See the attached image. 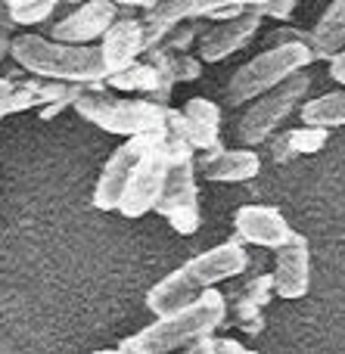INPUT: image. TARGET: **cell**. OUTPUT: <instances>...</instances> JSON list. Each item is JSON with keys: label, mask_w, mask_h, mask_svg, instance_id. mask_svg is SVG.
Segmentation results:
<instances>
[{"label": "cell", "mask_w": 345, "mask_h": 354, "mask_svg": "<svg viewBox=\"0 0 345 354\" xmlns=\"http://www.w3.org/2000/svg\"><path fill=\"white\" fill-rule=\"evenodd\" d=\"M3 3L16 25H41L47 22V16H53L62 0H3Z\"/></svg>", "instance_id": "23"}, {"label": "cell", "mask_w": 345, "mask_h": 354, "mask_svg": "<svg viewBox=\"0 0 345 354\" xmlns=\"http://www.w3.org/2000/svg\"><path fill=\"white\" fill-rule=\"evenodd\" d=\"M205 31L203 19H180V22H174L171 28L162 35V41L156 44V47L149 50H162V53H184V50H193V44H196V37Z\"/></svg>", "instance_id": "22"}, {"label": "cell", "mask_w": 345, "mask_h": 354, "mask_svg": "<svg viewBox=\"0 0 345 354\" xmlns=\"http://www.w3.org/2000/svg\"><path fill=\"white\" fill-rule=\"evenodd\" d=\"M156 214L168 221L180 236H190L203 224V208H199V183H196V162L193 156L174 162L168 168V177L162 183V193L153 205Z\"/></svg>", "instance_id": "8"}, {"label": "cell", "mask_w": 345, "mask_h": 354, "mask_svg": "<svg viewBox=\"0 0 345 354\" xmlns=\"http://www.w3.org/2000/svg\"><path fill=\"white\" fill-rule=\"evenodd\" d=\"M84 122L97 124V128L109 131L118 137H134L149 134V131H162L171 106L153 103L147 97H115L103 87V91H87L72 103Z\"/></svg>", "instance_id": "5"}, {"label": "cell", "mask_w": 345, "mask_h": 354, "mask_svg": "<svg viewBox=\"0 0 345 354\" xmlns=\"http://www.w3.org/2000/svg\"><path fill=\"white\" fill-rule=\"evenodd\" d=\"M143 56V25L140 19L118 16L100 37V59H103V72H122L124 66Z\"/></svg>", "instance_id": "17"}, {"label": "cell", "mask_w": 345, "mask_h": 354, "mask_svg": "<svg viewBox=\"0 0 345 354\" xmlns=\"http://www.w3.org/2000/svg\"><path fill=\"white\" fill-rule=\"evenodd\" d=\"M299 115L302 124H315V128H339L345 124V91H330L324 97L302 100L299 103Z\"/></svg>", "instance_id": "20"}, {"label": "cell", "mask_w": 345, "mask_h": 354, "mask_svg": "<svg viewBox=\"0 0 345 354\" xmlns=\"http://www.w3.org/2000/svg\"><path fill=\"white\" fill-rule=\"evenodd\" d=\"M271 140V159L277 165H286L290 159L296 156H311V153H321L330 140V131L327 128H315V124H302L296 131H283L277 137H268Z\"/></svg>", "instance_id": "19"}, {"label": "cell", "mask_w": 345, "mask_h": 354, "mask_svg": "<svg viewBox=\"0 0 345 354\" xmlns=\"http://www.w3.org/2000/svg\"><path fill=\"white\" fill-rule=\"evenodd\" d=\"M224 6H261V0H162L143 12V50L156 47L168 28L180 19H212Z\"/></svg>", "instance_id": "11"}, {"label": "cell", "mask_w": 345, "mask_h": 354, "mask_svg": "<svg viewBox=\"0 0 345 354\" xmlns=\"http://www.w3.org/2000/svg\"><path fill=\"white\" fill-rule=\"evenodd\" d=\"M153 134V131H149ZM143 143H147V134H134L122 143V147L112 149V156L106 159L103 171L97 177V187H93V205L100 212H115L118 199H122V189L128 183V174L134 168L137 156H140Z\"/></svg>", "instance_id": "15"}, {"label": "cell", "mask_w": 345, "mask_h": 354, "mask_svg": "<svg viewBox=\"0 0 345 354\" xmlns=\"http://www.w3.org/2000/svg\"><path fill=\"white\" fill-rule=\"evenodd\" d=\"M261 19H265L261 6H246L243 12H236V16H230V19H218V22L212 25V28H205L203 35L196 37V44H193L199 62L212 66V62H221V59H227L230 53H236V50L249 47V41H252L261 28Z\"/></svg>", "instance_id": "10"}, {"label": "cell", "mask_w": 345, "mask_h": 354, "mask_svg": "<svg viewBox=\"0 0 345 354\" xmlns=\"http://www.w3.org/2000/svg\"><path fill=\"white\" fill-rule=\"evenodd\" d=\"M10 91H12V78H0V122L10 115Z\"/></svg>", "instance_id": "31"}, {"label": "cell", "mask_w": 345, "mask_h": 354, "mask_svg": "<svg viewBox=\"0 0 345 354\" xmlns=\"http://www.w3.org/2000/svg\"><path fill=\"white\" fill-rule=\"evenodd\" d=\"M290 41H305L308 44V31H299V28H274L265 35V44H290Z\"/></svg>", "instance_id": "29"}, {"label": "cell", "mask_w": 345, "mask_h": 354, "mask_svg": "<svg viewBox=\"0 0 345 354\" xmlns=\"http://www.w3.org/2000/svg\"><path fill=\"white\" fill-rule=\"evenodd\" d=\"M118 16H122V10H118L115 0H81L68 16L50 25V37L66 44H93L103 37V31Z\"/></svg>", "instance_id": "13"}, {"label": "cell", "mask_w": 345, "mask_h": 354, "mask_svg": "<svg viewBox=\"0 0 345 354\" xmlns=\"http://www.w3.org/2000/svg\"><path fill=\"white\" fill-rule=\"evenodd\" d=\"M296 6H299V0H261V12H265V19H277V22H286Z\"/></svg>", "instance_id": "27"}, {"label": "cell", "mask_w": 345, "mask_h": 354, "mask_svg": "<svg viewBox=\"0 0 345 354\" xmlns=\"http://www.w3.org/2000/svg\"><path fill=\"white\" fill-rule=\"evenodd\" d=\"M62 3H81V0H62Z\"/></svg>", "instance_id": "33"}, {"label": "cell", "mask_w": 345, "mask_h": 354, "mask_svg": "<svg viewBox=\"0 0 345 354\" xmlns=\"http://www.w3.org/2000/svg\"><path fill=\"white\" fill-rule=\"evenodd\" d=\"M265 308L255 305L252 299H246L243 292H236L234 299H227V317H224V324H234L240 333H246V336H259L261 330H265Z\"/></svg>", "instance_id": "21"}, {"label": "cell", "mask_w": 345, "mask_h": 354, "mask_svg": "<svg viewBox=\"0 0 345 354\" xmlns=\"http://www.w3.org/2000/svg\"><path fill=\"white\" fill-rule=\"evenodd\" d=\"M345 47V0H330L317 25L308 31V50L315 59H330Z\"/></svg>", "instance_id": "18"}, {"label": "cell", "mask_w": 345, "mask_h": 354, "mask_svg": "<svg viewBox=\"0 0 345 354\" xmlns=\"http://www.w3.org/2000/svg\"><path fill=\"white\" fill-rule=\"evenodd\" d=\"M315 62L308 44L290 41V44H271L268 50L255 53L249 62H243L234 75H230L227 87H224V100L227 106H246L252 97L271 91L283 78H290L299 68H308Z\"/></svg>", "instance_id": "6"}, {"label": "cell", "mask_w": 345, "mask_h": 354, "mask_svg": "<svg viewBox=\"0 0 345 354\" xmlns=\"http://www.w3.org/2000/svg\"><path fill=\"white\" fill-rule=\"evenodd\" d=\"M184 351H190V354H246L249 348L243 342H236V339H218L215 333H209V336H199V339H193L190 345H184Z\"/></svg>", "instance_id": "24"}, {"label": "cell", "mask_w": 345, "mask_h": 354, "mask_svg": "<svg viewBox=\"0 0 345 354\" xmlns=\"http://www.w3.org/2000/svg\"><path fill=\"white\" fill-rule=\"evenodd\" d=\"M165 131L187 140L196 153H215L221 149V106L205 97H193L184 103V109H168Z\"/></svg>", "instance_id": "9"}, {"label": "cell", "mask_w": 345, "mask_h": 354, "mask_svg": "<svg viewBox=\"0 0 345 354\" xmlns=\"http://www.w3.org/2000/svg\"><path fill=\"white\" fill-rule=\"evenodd\" d=\"M12 31H16V22H12V19H10V12H6V3H3V0H0V62H3V56L10 53Z\"/></svg>", "instance_id": "28"}, {"label": "cell", "mask_w": 345, "mask_h": 354, "mask_svg": "<svg viewBox=\"0 0 345 354\" xmlns=\"http://www.w3.org/2000/svg\"><path fill=\"white\" fill-rule=\"evenodd\" d=\"M118 6H140V10H149V6L162 3V0H115Z\"/></svg>", "instance_id": "32"}, {"label": "cell", "mask_w": 345, "mask_h": 354, "mask_svg": "<svg viewBox=\"0 0 345 354\" xmlns=\"http://www.w3.org/2000/svg\"><path fill=\"white\" fill-rule=\"evenodd\" d=\"M246 299H252L255 305H261L265 308L268 301L274 299V280H271V274H255L252 280H246V286L240 289Z\"/></svg>", "instance_id": "26"}, {"label": "cell", "mask_w": 345, "mask_h": 354, "mask_svg": "<svg viewBox=\"0 0 345 354\" xmlns=\"http://www.w3.org/2000/svg\"><path fill=\"white\" fill-rule=\"evenodd\" d=\"M10 56L22 72L56 81H106L100 47L93 44H66L44 35H12Z\"/></svg>", "instance_id": "3"}, {"label": "cell", "mask_w": 345, "mask_h": 354, "mask_svg": "<svg viewBox=\"0 0 345 354\" xmlns=\"http://www.w3.org/2000/svg\"><path fill=\"white\" fill-rule=\"evenodd\" d=\"M274 295L280 299H305L311 289V249L302 233L292 230L283 245L274 249Z\"/></svg>", "instance_id": "12"}, {"label": "cell", "mask_w": 345, "mask_h": 354, "mask_svg": "<svg viewBox=\"0 0 345 354\" xmlns=\"http://www.w3.org/2000/svg\"><path fill=\"white\" fill-rule=\"evenodd\" d=\"M330 78L336 81V84H342L345 87V47L342 50H336L333 56H330Z\"/></svg>", "instance_id": "30"}, {"label": "cell", "mask_w": 345, "mask_h": 354, "mask_svg": "<svg viewBox=\"0 0 345 354\" xmlns=\"http://www.w3.org/2000/svg\"><path fill=\"white\" fill-rule=\"evenodd\" d=\"M168 56V68H171V78L178 84H187V81H196L203 75V62H199L196 53L184 50V53H165Z\"/></svg>", "instance_id": "25"}, {"label": "cell", "mask_w": 345, "mask_h": 354, "mask_svg": "<svg viewBox=\"0 0 345 354\" xmlns=\"http://www.w3.org/2000/svg\"><path fill=\"white\" fill-rule=\"evenodd\" d=\"M196 177L215 183H243L252 180L261 171V159L255 147H240V149H215V153H196Z\"/></svg>", "instance_id": "16"}, {"label": "cell", "mask_w": 345, "mask_h": 354, "mask_svg": "<svg viewBox=\"0 0 345 354\" xmlns=\"http://www.w3.org/2000/svg\"><path fill=\"white\" fill-rule=\"evenodd\" d=\"M308 91H311V75H308V68H299V72H292L280 84H274L271 91L252 97L246 103V112L236 122V140L243 147L265 143L299 109V103L308 97Z\"/></svg>", "instance_id": "7"}, {"label": "cell", "mask_w": 345, "mask_h": 354, "mask_svg": "<svg viewBox=\"0 0 345 354\" xmlns=\"http://www.w3.org/2000/svg\"><path fill=\"white\" fill-rule=\"evenodd\" d=\"M227 317V295L221 289L209 286L190 299L187 305L165 311L153 320L149 326H143L140 333L122 339L115 351L122 354H165V351H178L184 345H190L193 339L209 336L218 326H224Z\"/></svg>", "instance_id": "1"}, {"label": "cell", "mask_w": 345, "mask_h": 354, "mask_svg": "<svg viewBox=\"0 0 345 354\" xmlns=\"http://www.w3.org/2000/svg\"><path fill=\"white\" fill-rule=\"evenodd\" d=\"M187 156H193V147L187 140H180L178 134H171V131L162 128V131L147 134V143H143L134 168H131L115 212L124 214V218H143V214H149L162 193L168 168L174 162L187 159Z\"/></svg>", "instance_id": "4"}, {"label": "cell", "mask_w": 345, "mask_h": 354, "mask_svg": "<svg viewBox=\"0 0 345 354\" xmlns=\"http://www.w3.org/2000/svg\"><path fill=\"white\" fill-rule=\"evenodd\" d=\"M246 268H249L246 245H243L240 239H227V243L190 258V261L180 264V268L171 270L168 277H162L147 292V308L159 317V314L174 311V308L187 305L190 299H196L203 289L218 286V283L243 274Z\"/></svg>", "instance_id": "2"}, {"label": "cell", "mask_w": 345, "mask_h": 354, "mask_svg": "<svg viewBox=\"0 0 345 354\" xmlns=\"http://www.w3.org/2000/svg\"><path fill=\"white\" fill-rule=\"evenodd\" d=\"M292 227L274 205H240L234 214V239L261 249H277L290 239Z\"/></svg>", "instance_id": "14"}]
</instances>
